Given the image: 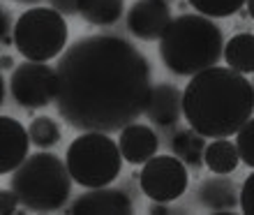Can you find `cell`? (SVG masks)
I'll return each instance as SVG.
<instances>
[{
    "instance_id": "obj_1",
    "label": "cell",
    "mask_w": 254,
    "mask_h": 215,
    "mask_svg": "<svg viewBox=\"0 0 254 215\" xmlns=\"http://www.w3.org/2000/svg\"><path fill=\"white\" fill-rule=\"evenodd\" d=\"M56 79L58 114L83 132H121L146 114L153 93L148 58L118 35H88L69 44Z\"/></svg>"
},
{
    "instance_id": "obj_2",
    "label": "cell",
    "mask_w": 254,
    "mask_h": 215,
    "mask_svg": "<svg viewBox=\"0 0 254 215\" xmlns=\"http://www.w3.org/2000/svg\"><path fill=\"white\" fill-rule=\"evenodd\" d=\"M254 111V86L231 68L215 65L190 79L183 90V116L206 139H229Z\"/></svg>"
},
{
    "instance_id": "obj_3",
    "label": "cell",
    "mask_w": 254,
    "mask_h": 215,
    "mask_svg": "<svg viewBox=\"0 0 254 215\" xmlns=\"http://www.w3.org/2000/svg\"><path fill=\"white\" fill-rule=\"evenodd\" d=\"M160 58L176 76H196L224 58V33L210 16L181 14L160 37Z\"/></svg>"
},
{
    "instance_id": "obj_4",
    "label": "cell",
    "mask_w": 254,
    "mask_h": 215,
    "mask_svg": "<svg viewBox=\"0 0 254 215\" xmlns=\"http://www.w3.org/2000/svg\"><path fill=\"white\" fill-rule=\"evenodd\" d=\"M72 174L56 153H33L12 171V190L30 213H58L72 195Z\"/></svg>"
},
{
    "instance_id": "obj_5",
    "label": "cell",
    "mask_w": 254,
    "mask_h": 215,
    "mask_svg": "<svg viewBox=\"0 0 254 215\" xmlns=\"http://www.w3.org/2000/svg\"><path fill=\"white\" fill-rule=\"evenodd\" d=\"M121 146L107 132H83L67 148V167L81 188H104L121 176Z\"/></svg>"
},
{
    "instance_id": "obj_6",
    "label": "cell",
    "mask_w": 254,
    "mask_h": 215,
    "mask_svg": "<svg viewBox=\"0 0 254 215\" xmlns=\"http://www.w3.org/2000/svg\"><path fill=\"white\" fill-rule=\"evenodd\" d=\"M67 21L54 7H30L14 23V47L26 61L49 63L67 47Z\"/></svg>"
},
{
    "instance_id": "obj_7",
    "label": "cell",
    "mask_w": 254,
    "mask_h": 215,
    "mask_svg": "<svg viewBox=\"0 0 254 215\" xmlns=\"http://www.w3.org/2000/svg\"><path fill=\"white\" fill-rule=\"evenodd\" d=\"M56 68H51L49 63L23 61L9 74V93L19 107L28 109V114L33 109H44L56 102Z\"/></svg>"
},
{
    "instance_id": "obj_8",
    "label": "cell",
    "mask_w": 254,
    "mask_h": 215,
    "mask_svg": "<svg viewBox=\"0 0 254 215\" xmlns=\"http://www.w3.org/2000/svg\"><path fill=\"white\" fill-rule=\"evenodd\" d=\"M141 192L155 204L176 202L190 185L188 164L178 155H155L141 169Z\"/></svg>"
},
{
    "instance_id": "obj_9",
    "label": "cell",
    "mask_w": 254,
    "mask_h": 215,
    "mask_svg": "<svg viewBox=\"0 0 254 215\" xmlns=\"http://www.w3.org/2000/svg\"><path fill=\"white\" fill-rule=\"evenodd\" d=\"M69 215H132L134 199L125 188H86L69 206Z\"/></svg>"
},
{
    "instance_id": "obj_10",
    "label": "cell",
    "mask_w": 254,
    "mask_h": 215,
    "mask_svg": "<svg viewBox=\"0 0 254 215\" xmlns=\"http://www.w3.org/2000/svg\"><path fill=\"white\" fill-rule=\"evenodd\" d=\"M127 30L141 42L160 40L174 21L167 0H136L127 9Z\"/></svg>"
},
{
    "instance_id": "obj_11",
    "label": "cell",
    "mask_w": 254,
    "mask_h": 215,
    "mask_svg": "<svg viewBox=\"0 0 254 215\" xmlns=\"http://www.w3.org/2000/svg\"><path fill=\"white\" fill-rule=\"evenodd\" d=\"M196 204L208 213L231 215L236 206H241V192L227 178V174H215L203 178L196 188Z\"/></svg>"
},
{
    "instance_id": "obj_12",
    "label": "cell",
    "mask_w": 254,
    "mask_h": 215,
    "mask_svg": "<svg viewBox=\"0 0 254 215\" xmlns=\"http://www.w3.org/2000/svg\"><path fill=\"white\" fill-rule=\"evenodd\" d=\"M143 116L160 130L176 128L178 121L185 118L183 116V90H178L174 83H167V81L155 83Z\"/></svg>"
},
{
    "instance_id": "obj_13",
    "label": "cell",
    "mask_w": 254,
    "mask_h": 215,
    "mask_svg": "<svg viewBox=\"0 0 254 215\" xmlns=\"http://www.w3.org/2000/svg\"><path fill=\"white\" fill-rule=\"evenodd\" d=\"M30 135L12 116L0 118V174H12L28 157Z\"/></svg>"
},
{
    "instance_id": "obj_14",
    "label": "cell",
    "mask_w": 254,
    "mask_h": 215,
    "mask_svg": "<svg viewBox=\"0 0 254 215\" xmlns=\"http://www.w3.org/2000/svg\"><path fill=\"white\" fill-rule=\"evenodd\" d=\"M118 146H121L125 162H129V164H146L150 157L157 155L160 137L150 125H141V123L134 121L121 130Z\"/></svg>"
},
{
    "instance_id": "obj_15",
    "label": "cell",
    "mask_w": 254,
    "mask_h": 215,
    "mask_svg": "<svg viewBox=\"0 0 254 215\" xmlns=\"http://www.w3.org/2000/svg\"><path fill=\"white\" fill-rule=\"evenodd\" d=\"M203 162L213 174H234L241 164L238 146L229 139H210L203 153Z\"/></svg>"
},
{
    "instance_id": "obj_16",
    "label": "cell",
    "mask_w": 254,
    "mask_h": 215,
    "mask_svg": "<svg viewBox=\"0 0 254 215\" xmlns=\"http://www.w3.org/2000/svg\"><path fill=\"white\" fill-rule=\"evenodd\" d=\"M123 12L125 0H79V16L90 26H114Z\"/></svg>"
},
{
    "instance_id": "obj_17",
    "label": "cell",
    "mask_w": 254,
    "mask_h": 215,
    "mask_svg": "<svg viewBox=\"0 0 254 215\" xmlns=\"http://www.w3.org/2000/svg\"><path fill=\"white\" fill-rule=\"evenodd\" d=\"M206 137L199 135L196 130H178L174 137H171V150L174 155H178L188 167L199 169L203 162V153H206Z\"/></svg>"
},
{
    "instance_id": "obj_18",
    "label": "cell",
    "mask_w": 254,
    "mask_h": 215,
    "mask_svg": "<svg viewBox=\"0 0 254 215\" xmlns=\"http://www.w3.org/2000/svg\"><path fill=\"white\" fill-rule=\"evenodd\" d=\"M224 61L227 68L241 74L254 72V35L238 33L224 44Z\"/></svg>"
},
{
    "instance_id": "obj_19",
    "label": "cell",
    "mask_w": 254,
    "mask_h": 215,
    "mask_svg": "<svg viewBox=\"0 0 254 215\" xmlns=\"http://www.w3.org/2000/svg\"><path fill=\"white\" fill-rule=\"evenodd\" d=\"M30 142L37 148H54L61 142V125L51 118V116H37L33 118L30 128H28Z\"/></svg>"
},
{
    "instance_id": "obj_20",
    "label": "cell",
    "mask_w": 254,
    "mask_h": 215,
    "mask_svg": "<svg viewBox=\"0 0 254 215\" xmlns=\"http://www.w3.org/2000/svg\"><path fill=\"white\" fill-rule=\"evenodd\" d=\"M196 14L210 16V19H222L231 14L241 12L243 5H248V0H188Z\"/></svg>"
},
{
    "instance_id": "obj_21",
    "label": "cell",
    "mask_w": 254,
    "mask_h": 215,
    "mask_svg": "<svg viewBox=\"0 0 254 215\" xmlns=\"http://www.w3.org/2000/svg\"><path fill=\"white\" fill-rule=\"evenodd\" d=\"M236 146H238L243 164L254 169V116L236 132Z\"/></svg>"
},
{
    "instance_id": "obj_22",
    "label": "cell",
    "mask_w": 254,
    "mask_h": 215,
    "mask_svg": "<svg viewBox=\"0 0 254 215\" xmlns=\"http://www.w3.org/2000/svg\"><path fill=\"white\" fill-rule=\"evenodd\" d=\"M241 211L245 215H254V171L245 178L241 188Z\"/></svg>"
},
{
    "instance_id": "obj_23",
    "label": "cell",
    "mask_w": 254,
    "mask_h": 215,
    "mask_svg": "<svg viewBox=\"0 0 254 215\" xmlns=\"http://www.w3.org/2000/svg\"><path fill=\"white\" fill-rule=\"evenodd\" d=\"M0 199H2V206H0V213H2V215H12V213H16V211H19L21 199H19V195H16L12 188L2 190Z\"/></svg>"
},
{
    "instance_id": "obj_24",
    "label": "cell",
    "mask_w": 254,
    "mask_h": 215,
    "mask_svg": "<svg viewBox=\"0 0 254 215\" xmlns=\"http://www.w3.org/2000/svg\"><path fill=\"white\" fill-rule=\"evenodd\" d=\"M49 7H54L56 12H61L63 16L79 14V0H49Z\"/></svg>"
},
{
    "instance_id": "obj_25",
    "label": "cell",
    "mask_w": 254,
    "mask_h": 215,
    "mask_svg": "<svg viewBox=\"0 0 254 215\" xmlns=\"http://www.w3.org/2000/svg\"><path fill=\"white\" fill-rule=\"evenodd\" d=\"M0 21H2V47H9V44H14V30H12L9 9H2V12H0Z\"/></svg>"
},
{
    "instance_id": "obj_26",
    "label": "cell",
    "mask_w": 254,
    "mask_h": 215,
    "mask_svg": "<svg viewBox=\"0 0 254 215\" xmlns=\"http://www.w3.org/2000/svg\"><path fill=\"white\" fill-rule=\"evenodd\" d=\"M150 213L153 215H157V213H183L181 209L176 211V209H169V206H164V202H160V206H153V209H150Z\"/></svg>"
},
{
    "instance_id": "obj_27",
    "label": "cell",
    "mask_w": 254,
    "mask_h": 215,
    "mask_svg": "<svg viewBox=\"0 0 254 215\" xmlns=\"http://www.w3.org/2000/svg\"><path fill=\"white\" fill-rule=\"evenodd\" d=\"M12 68H14V61L9 58V56H2V70L7 72V70H12Z\"/></svg>"
},
{
    "instance_id": "obj_28",
    "label": "cell",
    "mask_w": 254,
    "mask_h": 215,
    "mask_svg": "<svg viewBox=\"0 0 254 215\" xmlns=\"http://www.w3.org/2000/svg\"><path fill=\"white\" fill-rule=\"evenodd\" d=\"M248 14H250V19L254 21V0H248Z\"/></svg>"
},
{
    "instance_id": "obj_29",
    "label": "cell",
    "mask_w": 254,
    "mask_h": 215,
    "mask_svg": "<svg viewBox=\"0 0 254 215\" xmlns=\"http://www.w3.org/2000/svg\"><path fill=\"white\" fill-rule=\"evenodd\" d=\"M16 2H23V5H35V2H40V0H16Z\"/></svg>"
},
{
    "instance_id": "obj_30",
    "label": "cell",
    "mask_w": 254,
    "mask_h": 215,
    "mask_svg": "<svg viewBox=\"0 0 254 215\" xmlns=\"http://www.w3.org/2000/svg\"><path fill=\"white\" fill-rule=\"evenodd\" d=\"M252 86H254V83H252Z\"/></svg>"
}]
</instances>
